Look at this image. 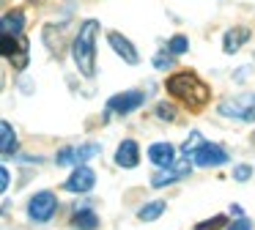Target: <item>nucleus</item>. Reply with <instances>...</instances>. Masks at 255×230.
Listing matches in <instances>:
<instances>
[{"instance_id":"1","label":"nucleus","mask_w":255,"mask_h":230,"mask_svg":"<svg viewBox=\"0 0 255 230\" xmlns=\"http://www.w3.org/2000/svg\"><path fill=\"white\" fill-rule=\"evenodd\" d=\"M165 91L189 110H200L211 99V88L206 85L195 71H176L173 77H167Z\"/></svg>"},{"instance_id":"2","label":"nucleus","mask_w":255,"mask_h":230,"mask_svg":"<svg viewBox=\"0 0 255 230\" xmlns=\"http://www.w3.org/2000/svg\"><path fill=\"white\" fill-rule=\"evenodd\" d=\"M96 33H99V22L96 19H85L80 25L77 36L72 44V58L77 71L85 80H94L96 77Z\"/></svg>"},{"instance_id":"3","label":"nucleus","mask_w":255,"mask_h":230,"mask_svg":"<svg viewBox=\"0 0 255 230\" xmlns=\"http://www.w3.org/2000/svg\"><path fill=\"white\" fill-rule=\"evenodd\" d=\"M220 115L225 118H233V120H255V93H242V96H231L225 102H220Z\"/></svg>"},{"instance_id":"4","label":"nucleus","mask_w":255,"mask_h":230,"mask_svg":"<svg viewBox=\"0 0 255 230\" xmlns=\"http://www.w3.org/2000/svg\"><path fill=\"white\" fill-rule=\"evenodd\" d=\"M99 153H102V145H96V142H88V145H66L55 153V164L58 167H80L91 156H99Z\"/></svg>"},{"instance_id":"5","label":"nucleus","mask_w":255,"mask_h":230,"mask_svg":"<svg viewBox=\"0 0 255 230\" xmlns=\"http://www.w3.org/2000/svg\"><path fill=\"white\" fill-rule=\"evenodd\" d=\"M0 52H3V58H6V60H11L17 69H25V66H28V38H25V36H11V33H3Z\"/></svg>"},{"instance_id":"6","label":"nucleus","mask_w":255,"mask_h":230,"mask_svg":"<svg viewBox=\"0 0 255 230\" xmlns=\"http://www.w3.org/2000/svg\"><path fill=\"white\" fill-rule=\"evenodd\" d=\"M58 211V200L52 192H36L30 197V206H28V217L33 222H50Z\"/></svg>"},{"instance_id":"7","label":"nucleus","mask_w":255,"mask_h":230,"mask_svg":"<svg viewBox=\"0 0 255 230\" xmlns=\"http://www.w3.org/2000/svg\"><path fill=\"white\" fill-rule=\"evenodd\" d=\"M228 151L222 145H217V142H203V145L198 148V153L192 156V162L198 164V167H222V164H228Z\"/></svg>"},{"instance_id":"8","label":"nucleus","mask_w":255,"mask_h":230,"mask_svg":"<svg viewBox=\"0 0 255 230\" xmlns=\"http://www.w3.org/2000/svg\"><path fill=\"white\" fill-rule=\"evenodd\" d=\"M94 186H96V173L88 167V164H80V167L72 170V175L66 178L63 189L74 192V195H85V192H91Z\"/></svg>"},{"instance_id":"9","label":"nucleus","mask_w":255,"mask_h":230,"mask_svg":"<svg viewBox=\"0 0 255 230\" xmlns=\"http://www.w3.org/2000/svg\"><path fill=\"white\" fill-rule=\"evenodd\" d=\"M137 107H143V93L140 91H124V93H116V96L107 99V110L118 113V115H129Z\"/></svg>"},{"instance_id":"10","label":"nucleus","mask_w":255,"mask_h":230,"mask_svg":"<svg viewBox=\"0 0 255 230\" xmlns=\"http://www.w3.org/2000/svg\"><path fill=\"white\" fill-rule=\"evenodd\" d=\"M189 175V162H178V164H170V167H159V173L151 178V186L154 189H162V186L173 184V181H181Z\"/></svg>"},{"instance_id":"11","label":"nucleus","mask_w":255,"mask_h":230,"mask_svg":"<svg viewBox=\"0 0 255 230\" xmlns=\"http://www.w3.org/2000/svg\"><path fill=\"white\" fill-rule=\"evenodd\" d=\"M107 41H110V47L116 49L118 58L127 60L129 66H137L140 63V55H137V49H134V44L129 41V38H124L121 33H110V36H107Z\"/></svg>"},{"instance_id":"12","label":"nucleus","mask_w":255,"mask_h":230,"mask_svg":"<svg viewBox=\"0 0 255 230\" xmlns=\"http://www.w3.org/2000/svg\"><path fill=\"white\" fill-rule=\"evenodd\" d=\"M116 164H118V167H127V170L137 167V164H140L137 142H134V140H124L121 145H118V151H116Z\"/></svg>"},{"instance_id":"13","label":"nucleus","mask_w":255,"mask_h":230,"mask_svg":"<svg viewBox=\"0 0 255 230\" xmlns=\"http://www.w3.org/2000/svg\"><path fill=\"white\" fill-rule=\"evenodd\" d=\"M173 156H176V151H173L170 142H154V145L148 148V159L156 164V167H170Z\"/></svg>"},{"instance_id":"14","label":"nucleus","mask_w":255,"mask_h":230,"mask_svg":"<svg viewBox=\"0 0 255 230\" xmlns=\"http://www.w3.org/2000/svg\"><path fill=\"white\" fill-rule=\"evenodd\" d=\"M72 228H77V230H96V228H99V217H96L88 206H80L77 211H74V217H72Z\"/></svg>"},{"instance_id":"15","label":"nucleus","mask_w":255,"mask_h":230,"mask_svg":"<svg viewBox=\"0 0 255 230\" xmlns=\"http://www.w3.org/2000/svg\"><path fill=\"white\" fill-rule=\"evenodd\" d=\"M247 38H250L247 27H231V30L225 33V38H222V49H225L228 55H233V52H239V47H242Z\"/></svg>"},{"instance_id":"16","label":"nucleus","mask_w":255,"mask_h":230,"mask_svg":"<svg viewBox=\"0 0 255 230\" xmlns=\"http://www.w3.org/2000/svg\"><path fill=\"white\" fill-rule=\"evenodd\" d=\"M22 27H25V16H22V11H8V14H3V33H11V36H22Z\"/></svg>"},{"instance_id":"17","label":"nucleus","mask_w":255,"mask_h":230,"mask_svg":"<svg viewBox=\"0 0 255 230\" xmlns=\"http://www.w3.org/2000/svg\"><path fill=\"white\" fill-rule=\"evenodd\" d=\"M0 148H3V156H8V153H14V148H17V134H14L11 123L8 120H0Z\"/></svg>"},{"instance_id":"18","label":"nucleus","mask_w":255,"mask_h":230,"mask_svg":"<svg viewBox=\"0 0 255 230\" xmlns=\"http://www.w3.org/2000/svg\"><path fill=\"white\" fill-rule=\"evenodd\" d=\"M165 208H167V203H162V200L145 203V206L137 211V219L140 222H154V219H159L162 214H165Z\"/></svg>"},{"instance_id":"19","label":"nucleus","mask_w":255,"mask_h":230,"mask_svg":"<svg viewBox=\"0 0 255 230\" xmlns=\"http://www.w3.org/2000/svg\"><path fill=\"white\" fill-rule=\"evenodd\" d=\"M200 145H203V134H200V131H192V134L187 137V142L181 145V153H184L187 159H192L195 153H198Z\"/></svg>"},{"instance_id":"20","label":"nucleus","mask_w":255,"mask_h":230,"mask_svg":"<svg viewBox=\"0 0 255 230\" xmlns=\"http://www.w3.org/2000/svg\"><path fill=\"white\" fill-rule=\"evenodd\" d=\"M187 49H189V41H187L184 36H176V38L170 41V55H184Z\"/></svg>"},{"instance_id":"21","label":"nucleus","mask_w":255,"mask_h":230,"mask_svg":"<svg viewBox=\"0 0 255 230\" xmlns=\"http://www.w3.org/2000/svg\"><path fill=\"white\" fill-rule=\"evenodd\" d=\"M156 115L165 118V120H176V110H173L170 104H159V107H156Z\"/></svg>"},{"instance_id":"22","label":"nucleus","mask_w":255,"mask_h":230,"mask_svg":"<svg viewBox=\"0 0 255 230\" xmlns=\"http://www.w3.org/2000/svg\"><path fill=\"white\" fill-rule=\"evenodd\" d=\"M250 175H253V167H250V164H239V167L233 170V178L236 181H247Z\"/></svg>"},{"instance_id":"23","label":"nucleus","mask_w":255,"mask_h":230,"mask_svg":"<svg viewBox=\"0 0 255 230\" xmlns=\"http://www.w3.org/2000/svg\"><path fill=\"white\" fill-rule=\"evenodd\" d=\"M222 225H225V217H214V219H209V222H200L198 225V230H211V228H222Z\"/></svg>"},{"instance_id":"24","label":"nucleus","mask_w":255,"mask_h":230,"mask_svg":"<svg viewBox=\"0 0 255 230\" xmlns=\"http://www.w3.org/2000/svg\"><path fill=\"white\" fill-rule=\"evenodd\" d=\"M154 66H156V69H167V66H173V58H170V55L165 58V52H159L154 58Z\"/></svg>"},{"instance_id":"25","label":"nucleus","mask_w":255,"mask_h":230,"mask_svg":"<svg viewBox=\"0 0 255 230\" xmlns=\"http://www.w3.org/2000/svg\"><path fill=\"white\" fill-rule=\"evenodd\" d=\"M6 189H8V170L0 167V192H6Z\"/></svg>"},{"instance_id":"26","label":"nucleus","mask_w":255,"mask_h":230,"mask_svg":"<svg viewBox=\"0 0 255 230\" xmlns=\"http://www.w3.org/2000/svg\"><path fill=\"white\" fill-rule=\"evenodd\" d=\"M228 230H253V225H250V222H247V219H244V217H242V219H239V222H236V225H233V228H228Z\"/></svg>"},{"instance_id":"27","label":"nucleus","mask_w":255,"mask_h":230,"mask_svg":"<svg viewBox=\"0 0 255 230\" xmlns=\"http://www.w3.org/2000/svg\"><path fill=\"white\" fill-rule=\"evenodd\" d=\"M231 217H239V219H242V217H244V214H242V206H231Z\"/></svg>"}]
</instances>
